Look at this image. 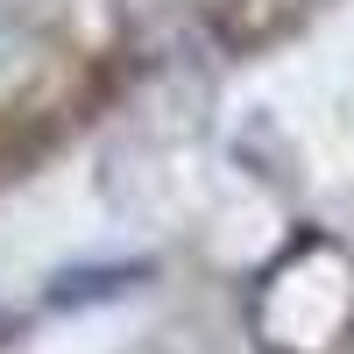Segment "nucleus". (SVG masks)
<instances>
[{
  "instance_id": "obj_1",
  "label": "nucleus",
  "mask_w": 354,
  "mask_h": 354,
  "mask_svg": "<svg viewBox=\"0 0 354 354\" xmlns=\"http://www.w3.org/2000/svg\"><path fill=\"white\" fill-rule=\"evenodd\" d=\"M248 319H255V340L270 354H333L354 333V262H347V248L326 241V234H305L298 248H283L262 270Z\"/></svg>"
},
{
  "instance_id": "obj_2",
  "label": "nucleus",
  "mask_w": 354,
  "mask_h": 354,
  "mask_svg": "<svg viewBox=\"0 0 354 354\" xmlns=\"http://www.w3.org/2000/svg\"><path fill=\"white\" fill-rule=\"evenodd\" d=\"M135 283H149V262H71L43 283V305L50 312H85V305H113L128 298Z\"/></svg>"
},
{
  "instance_id": "obj_3",
  "label": "nucleus",
  "mask_w": 354,
  "mask_h": 354,
  "mask_svg": "<svg viewBox=\"0 0 354 354\" xmlns=\"http://www.w3.org/2000/svg\"><path fill=\"white\" fill-rule=\"evenodd\" d=\"M43 71V36L28 28L8 0H0V106H8L15 93H28V78Z\"/></svg>"
}]
</instances>
